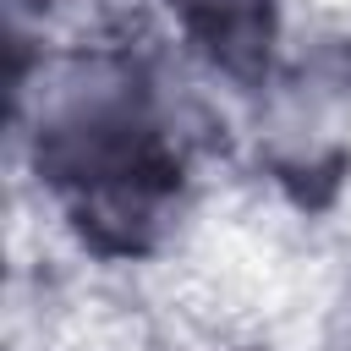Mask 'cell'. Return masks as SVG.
Wrapping results in <instances>:
<instances>
[{"instance_id":"7a4b0ae2","label":"cell","mask_w":351,"mask_h":351,"mask_svg":"<svg viewBox=\"0 0 351 351\" xmlns=\"http://www.w3.org/2000/svg\"><path fill=\"white\" fill-rule=\"evenodd\" d=\"M329 351H351V302H346V313H340V324L329 335Z\"/></svg>"},{"instance_id":"6da1fadb","label":"cell","mask_w":351,"mask_h":351,"mask_svg":"<svg viewBox=\"0 0 351 351\" xmlns=\"http://www.w3.org/2000/svg\"><path fill=\"white\" fill-rule=\"evenodd\" d=\"M170 5H181L192 22H219V27H236V22H247V16H252V5H258V0H170Z\"/></svg>"}]
</instances>
